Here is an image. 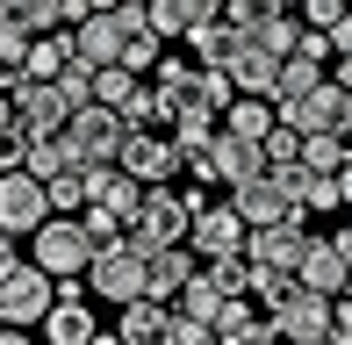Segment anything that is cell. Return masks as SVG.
Returning <instances> with one entry per match:
<instances>
[{"mask_svg":"<svg viewBox=\"0 0 352 345\" xmlns=\"http://www.w3.org/2000/svg\"><path fill=\"white\" fill-rule=\"evenodd\" d=\"M195 201H201V194H180L173 180H151L122 238H130L137 252H158V245H180V238H187V209H195Z\"/></svg>","mask_w":352,"mask_h":345,"instance_id":"1","label":"cell"},{"mask_svg":"<svg viewBox=\"0 0 352 345\" xmlns=\"http://www.w3.org/2000/svg\"><path fill=\"white\" fill-rule=\"evenodd\" d=\"M79 280H87L101 302H130V295H144V252L130 238H116V245H94V259L79 266Z\"/></svg>","mask_w":352,"mask_h":345,"instance_id":"2","label":"cell"},{"mask_svg":"<svg viewBox=\"0 0 352 345\" xmlns=\"http://www.w3.org/2000/svg\"><path fill=\"white\" fill-rule=\"evenodd\" d=\"M116 166H122V172H137L144 187H151V180H173V172H187V166H180V151H173V137L158 130V122H137V130H122Z\"/></svg>","mask_w":352,"mask_h":345,"instance_id":"3","label":"cell"},{"mask_svg":"<svg viewBox=\"0 0 352 345\" xmlns=\"http://www.w3.org/2000/svg\"><path fill=\"white\" fill-rule=\"evenodd\" d=\"M266 324H274V338H295V345H316V338H331V295L324 288H287V302L266 309Z\"/></svg>","mask_w":352,"mask_h":345,"instance_id":"4","label":"cell"},{"mask_svg":"<svg viewBox=\"0 0 352 345\" xmlns=\"http://www.w3.org/2000/svg\"><path fill=\"white\" fill-rule=\"evenodd\" d=\"M65 144H72L79 166H108V159H116V144H122V115H116V108H101V101L72 108V115H65Z\"/></svg>","mask_w":352,"mask_h":345,"instance_id":"5","label":"cell"},{"mask_svg":"<svg viewBox=\"0 0 352 345\" xmlns=\"http://www.w3.org/2000/svg\"><path fill=\"white\" fill-rule=\"evenodd\" d=\"M187 245H195V259L245 252V216H237L230 201H195V209H187Z\"/></svg>","mask_w":352,"mask_h":345,"instance_id":"6","label":"cell"},{"mask_svg":"<svg viewBox=\"0 0 352 345\" xmlns=\"http://www.w3.org/2000/svg\"><path fill=\"white\" fill-rule=\"evenodd\" d=\"M345 259H352L345 230H309V238H302V259H295V280H302V288L338 295L345 288Z\"/></svg>","mask_w":352,"mask_h":345,"instance_id":"7","label":"cell"},{"mask_svg":"<svg viewBox=\"0 0 352 345\" xmlns=\"http://www.w3.org/2000/svg\"><path fill=\"white\" fill-rule=\"evenodd\" d=\"M8 101H14V122H22L29 137H58V130H65V115H72L65 93H58L51 80H29V72L8 87Z\"/></svg>","mask_w":352,"mask_h":345,"instance_id":"8","label":"cell"},{"mask_svg":"<svg viewBox=\"0 0 352 345\" xmlns=\"http://www.w3.org/2000/svg\"><path fill=\"white\" fill-rule=\"evenodd\" d=\"M187 172H195V180H209V187H230V180H245V172H259V144H252V137H230V130L216 122L209 151H201Z\"/></svg>","mask_w":352,"mask_h":345,"instance_id":"9","label":"cell"},{"mask_svg":"<svg viewBox=\"0 0 352 345\" xmlns=\"http://www.w3.org/2000/svg\"><path fill=\"white\" fill-rule=\"evenodd\" d=\"M51 216V201H43V180L29 166H8L0 172V223L14 230V238H29V230Z\"/></svg>","mask_w":352,"mask_h":345,"instance_id":"10","label":"cell"},{"mask_svg":"<svg viewBox=\"0 0 352 345\" xmlns=\"http://www.w3.org/2000/svg\"><path fill=\"white\" fill-rule=\"evenodd\" d=\"M216 65H223V80H230L237 93H266V87H274V65H280V58L266 51L259 36L230 29V43H223V58H216Z\"/></svg>","mask_w":352,"mask_h":345,"instance_id":"11","label":"cell"},{"mask_svg":"<svg viewBox=\"0 0 352 345\" xmlns=\"http://www.w3.org/2000/svg\"><path fill=\"white\" fill-rule=\"evenodd\" d=\"M345 101H352V93L331 80V72H324V80H316L309 93H295V101L280 108V122H287V130H302V137H309V130H331V122L345 115Z\"/></svg>","mask_w":352,"mask_h":345,"instance_id":"12","label":"cell"},{"mask_svg":"<svg viewBox=\"0 0 352 345\" xmlns=\"http://www.w3.org/2000/svg\"><path fill=\"white\" fill-rule=\"evenodd\" d=\"M36 331H43V345H94V309H87V295H58L51 309L36 317Z\"/></svg>","mask_w":352,"mask_h":345,"instance_id":"13","label":"cell"},{"mask_svg":"<svg viewBox=\"0 0 352 345\" xmlns=\"http://www.w3.org/2000/svg\"><path fill=\"white\" fill-rule=\"evenodd\" d=\"M195 274V245H158V252H144V295H158V302H173L180 295V280Z\"/></svg>","mask_w":352,"mask_h":345,"instance_id":"14","label":"cell"},{"mask_svg":"<svg viewBox=\"0 0 352 345\" xmlns=\"http://www.w3.org/2000/svg\"><path fill=\"white\" fill-rule=\"evenodd\" d=\"M223 194H230V209L245 216V223H266V216H280L287 201H295V194H280V187H274V172H266V166L245 172V180H230Z\"/></svg>","mask_w":352,"mask_h":345,"instance_id":"15","label":"cell"},{"mask_svg":"<svg viewBox=\"0 0 352 345\" xmlns=\"http://www.w3.org/2000/svg\"><path fill=\"white\" fill-rule=\"evenodd\" d=\"M209 331H216V345H237V338L274 345V324H266L259 309L245 302V295H223V302H216V317H209Z\"/></svg>","mask_w":352,"mask_h":345,"instance_id":"16","label":"cell"},{"mask_svg":"<svg viewBox=\"0 0 352 345\" xmlns=\"http://www.w3.org/2000/svg\"><path fill=\"white\" fill-rule=\"evenodd\" d=\"M122 317H116V338L122 345H158L166 338V302L158 295H130V302H116Z\"/></svg>","mask_w":352,"mask_h":345,"instance_id":"17","label":"cell"},{"mask_svg":"<svg viewBox=\"0 0 352 345\" xmlns=\"http://www.w3.org/2000/svg\"><path fill=\"white\" fill-rule=\"evenodd\" d=\"M216 115H223V130H230V137H252V144L274 130V101H266V93H230Z\"/></svg>","mask_w":352,"mask_h":345,"instance_id":"18","label":"cell"},{"mask_svg":"<svg viewBox=\"0 0 352 345\" xmlns=\"http://www.w3.org/2000/svg\"><path fill=\"white\" fill-rule=\"evenodd\" d=\"M65 58H72V29H43V36L29 43V58H22V72H29V80H51V72L65 65Z\"/></svg>","mask_w":352,"mask_h":345,"instance_id":"19","label":"cell"},{"mask_svg":"<svg viewBox=\"0 0 352 345\" xmlns=\"http://www.w3.org/2000/svg\"><path fill=\"white\" fill-rule=\"evenodd\" d=\"M22 166L36 172V180H51L58 166H72V144H65V130H58V137H29V151H22Z\"/></svg>","mask_w":352,"mask_h":345,"instance_id":"20","label":"cell"},{"mask_svg":"<svg viewBox=\"0 0 352 345\" xmlns=\"http://www.w3.org/2000/svg\"><path fill=\"white\" fill-rule=\"evenodd\" d=\"M180 43L195 51V65H216V58H223V43H230V22H223V14H209V22H195Z\"/></svg>","mask_w":352,"mask_h":345,"instance_id":"21","label":"cell"},{"mask_svg":"<svg viewBox=\"0 0 352 345\" xmlns=\"http://www.w3.org/2000/svg\"><path fill=\"white\" fill-rule=\"evenodd\" d=\"M51 87L65 93V108H87L94 101V65H87V58H65V65L51 72Z\"/></svg>","mask_w":352,"mask_h":345,"instance_id":"22","label":"cell"},{"mask_svg":"<svg viewBox=\"0 0 352 345\" xmlns=\"http://www.w3.org/2000/svg\"><path fill=\"white\" fill-rule=\"evenodd\" d=\"M43 201H51V209H79V201H87V172H79V159L58 166L51 180H43Z\"/></svg>","mask_w":352,"mask_h":345,"instance_id":"23","label":"cell"},{"mask_svg":"<svg viewBox=\"0 0 352 345\" xmlns=\"http://www.w3.org/2000/svg\"><path fill=\"white\" fill-rule=\"evenodd\" d=\"M137 80H144V72H130V65H116V58H108V65H94V101H101V108H116Z\"/></svg>","mask_w":352,"mask_h":345,"instance_id":"24","label":"cell"},{"mask_svg":"<svg viewBox=\"0 0 352 345\" xmlns=\"http://www.w3.org/2000/svg\"><path fill=\"white\" fill-rule=\"evenodd\" d=\"M287 288H295V266H252V295H259L266 309L287 302Z\"/></svg>","mask_w":352,"mask_h":345,"instance_id":"25","label":"cell"},{"mask_svg":"<svg viewBox=\"0 0 352 345\" xmlns=\"http://www.w3.org/2000/svg\"><path fill=\"white\" fill-rule=\"evenodd\" d=\"M166 51V43L151 36V29H130V36H122V51H116V65H130V72H151V58Z\"/></svg>","mask_w":352,"mask_h":345,"instance_id":"26","label":"cell"},{"mask_svg":"<svg viewBox=\"0 0 352 345\" xmlns=\"http://www.w3.org/2000/svg\"><path fill=\"white\" fill-rule=\"evenodd\" d=\"M22 151H29V130H22V122H0V172L22 166Z\"/></svg>","mask_w":352,"mask_h":345,"instance_id":"27","label":"cell"},{"mask_svg":"<svg viewBox=\"0 0 352 345\" xmlns=\"http://www.w3.org/2000/svg\"><path fill=\"white\" fill-rule=\"evenodd\" d=\"M295 51H302V58H316V65H331V36H324V29H309V22L295 29Z\"/></svg>","mask_w":352,"mask_h":345,"instance_id":"28","label":"cell"},{"mask_svg":"<svg viewBox=\"0 0 352 345\" xmlns=\"http://www.w3.org/2000/svg\"><path fill=\"white\" fill-rule=\"evenodd\" d=\"M324 36H331V58H352V8L338 14V22H324Z\"/></svg>","mask_w":352,"mask_h":345,"instance_id":"29","label":"cell"},{"mask_svg":"<svg viewBox=\"0 0 352 345\" xmlns=\"http://www.w3.org/2000/svg\"><path fill=\"white\" fill-rule=\"evenodd\" d=\"M252 14H266V0H223V22H230V29H245Z\"/></svg>","mask_w":352,"mask_h":345,"instance_id":"30","label":"cell"},{"mask_svg":"<svg viewBox=\"0 0 352 345\" xmlns=\"http://www.w3.org/2000/svg\"><path fill=\"white\" fill-rule=\"evenodd\" d=\"M338 209H352V159H338Z\"/></svg>","mask_w":352,"mask_h":345,"instance_id":"31","label":"cell"},{"mask_svg":"<svg viewBox=\"0 0 352 345\" xmlns=\"http://www.w3.org/2000/svg\"><path fill=\"white\" fill-rule=\"evenodd\" d=\"M14 245H22V238H14V230L0 223V266H8V259H22V252H14Z\"/></svg>","mask_w":352,"mask_h":345,"instance_id":"32","label":"cell"},{"mask_svg":"<svg viewBox=\"0 0 352 345\" xmlns=\"http://www.w3.org/2000/svg\"><path fill=\"white\" fill-rule=\"evenodd\" d=\"M266 8H287V14H295V8H302V0H266Z\"/></svg>","mask_w":352,"mask_h":345,"instance_id":"33","label":"cell"},{"mask_svg":"<svg viewBox=\"0 0 352 345\" xmlns=\"http://www.w3.org/2000/svg\"><path fill=\"white\" fill-rule=\"evenodd\" d=\"M87 8H116V0H87Z\"/></svg>","mask_w":352,"mask_h":345,"instance_id":"34","label":"cell"},{"mask_svg":"<svg viewBox=\"0 0 352 345\" xmlns=\"http://www.w3.org/2000/svg\"><path fill=\"white\" fill-rule=\"evenodd\" d=\"M0 14H14V0H0Z\"/></svg>","mask_w":352,"mask_h":345,"instance_id":"35","label":"cell"}]
</instances>
